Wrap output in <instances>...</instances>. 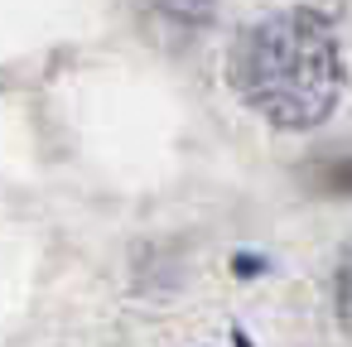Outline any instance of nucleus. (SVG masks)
<instances>
[{
    "instance_id": "obj_4",
    "label": "nucleus",
    "mask_w": 352,
    "mask_h": 347,
    "mask_svg": "<svg viewBox=\"0 0 352 347\" xmlns=\"http://www.w3.org/2000/svg\"><path fill=\"white\" fill-rule=\"evenodd\" d=\"M333 309H338L342 333L352 337V246H347V256L338 260V280H333Z\"/></svg>"
},
{
    "instance_id": "obj_2",
    "label": "nucleus",
    "mask_w": 352,
    "mask_h": 347,
    "mask_svg": "<svg viewBox=\"0 0 352 347\" xmlns=\"http://www.w3.org/2000/svg\"><path fill=\"white\" fill-rule=\"evenodd\" d=\"M212 10H217V0H131L135 30L155 49H169V54L188 49L212 25Z\"/></svg>"
},
{
    "instance_id": "obj_1",
    "label": "nucleus",
    "mask_w": 352,
    "mask_h": 347,
    "mask_svg": "<svg viewBox=\"0 0 352 347\" xmlns=\"http://www.w3.org/2000/svg\"><path fill=\"white\" fill-rule=\"evenodd\" d=\"M232 87L280 131L323 126L347 87L333 25L304 5L256 20L232 49Z\"/></svg>"
},
{
    "instance_id": "obj_3",
    "label": "nucleus",
    "mask_w": 352,
    "mask_h": 347,
    "mask_svg": "<svg viewBox=\"0 0 352 347\" xmlns=\"http://www.w3.org/2000/svg\"><path fill=\"white\" fill-rule=\"evenodd\" d=\"M314 188L318 193H333V198H352V155H333V159H318L309 169Z\"/></svg>"
}]
</instances>
